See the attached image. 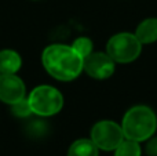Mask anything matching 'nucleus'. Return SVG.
<instances>
[{"label":"nucleus","mask_w":157,"mask_h":156,"mask_svg":"<svg viewBox=\"0 0 157 156\" xmlns=\"http://www.w3.org/2000/svg\"><path fill=\"white\" fill-rule=\"evenodd\" d=\"M46 71L61 82L75 80L84 71V58L72 46L51 44L41 54Z\"/></svg>","instance_id":"1"},{"label":"nucleus","mask_w":157,"mask_h":156,"mask_svg":"<svg viewBox=\"0 0 157 156\" xmlns=\"http://www.w3.org/2000/svg\"><path fill=\"white\" fill-rule=\"evenodd\" d=\"M121 129L124 137L128 140L142 142L147 141L157 129L156 113L145 105H138L125 112L121 122Z\"/></svg>","instance_id":"2"},{"label":"nucleus","mask_w":157,"mask_h":156,"mask_svg":"<svg viewBox=\"0 0 157 156\" xmlns=\"http://www.w3.org/2000/svg\"><path fill=\"white\" fill-rule=\"evenodd\" d=\"M28 102L32 113L37 116H52L57 115L63 107V97L52 86H37L32 90L28 97Z\"/></svg>","instance_id":"3"},{"label":"nucleus","mask_w":157,"mask_h":156,"mask_svg":"<svg viewBox=\"0 0 157 156\" xmlns=\"http://www.w3.org/2000/svg\"><path fill=\"white\" fill-rule=\"evenodd\" d=\"M142 51V43L136 39L135 33L121 32L112 36L106 44V53L114 62L128 64L135 61Z\"/></svg>","instance_id":"4"},{"label":"nucleus","mask_w":157,"mask_h":156,"mask_svg":"<svg viewBox=\"0 0 157 156\" xmlns=\"http://www.w3.org/2000/svg\"><path fill=\"white\" fill-rule=\"evenodd\" d=\"M124 133L120 124L112 120H101L91 129V140L103 151H114L124 141Z\"/></svg>","instance_id":"5"},{"label":"nucleus","mask_w":157,"mask_h":156,"mask_svg":"<svg viewBox=\"0 0 157 156\" xmlns=\"http://www.w3.org/2000/svg\"><path fill=\"white\" fill-rule=\"evenodd\" d=\"M84 71L92 79L105 80L114 73V61L108 53H91L84 58Z\"/></svg>","instance_id":"6"},{"label":"nucleus","mask_w":157,"mask_h":156,"mask_svg":"<svg viewBox=\"0 0 157 156\" xmlns=\"http://www.w3.org/2000/svg\"><path fill=\"white\" fill-rule=\"evenodd\" d=\"M26 88L21 77L15 73H0V101L14 105L25 99Z\"/></svg>","instance_id":"7"},{"label":"nucleus","mask_w":157,"mask_h":156,"mask_svg":"<svg viewBox=\"0 0 157 156\" xmlns=\"http://www.w3.org/2000/svg\"><path fill=\"white\" fill-rule=\"evenodd\" d=\"M135 36L142 44L157 41V18L144 19L135 30Z\"/></svg>","instance_id":"8"},{"label":"nucleus","mask_w":157,"mask_h":156,"mask_svg":"<svg viewBox=\"0 0 157 156\" xmlns=\"http://www.w3.org/2000/svg\"><path fill=\"white\" fill-rule=\"evenodd\" d=\"M22 60L14 50L0 51V73H17L21 69Z\"/></svg>","instance_id":"9"},{"label":"nucleus","mask_w":157,"mask_h":156,"mask_svg":"<svg viewBox=\"0 0 157 156\" xmlns=\"http://www.w3.org/2000/svg\"><path fill=\"white\" fill-rule=\"evenodd\" d=\"M98 148L91 138H80L75 141L68 151V156H98Z\"/></svg>","instance_id":"10"},{"label":"nucleus","mask_w":157,"mask_h":156,"mask_svg":"<svg viewBox=\"0 0 157 156\" xmlns=\"http://www.w3.org/2000/svg\"><path fill=\"white\" fill-rule=\"evenodd\" d=\"M142 149L139 142L124 138L121 144L114 149V156H141Z\"/></svg>","instance_id":"11"},{"label":"nucleus","mask_w":157,"mask_h":156,"mask_svg":"<svg viewBox=\"0 0 157 156\" xmlns=\"http://www.w3.org/2000/svg\"><path fill=\"white\" fill-rule=\"evenodd\" d=\"M72 47L76 50L81 57L86 58V57H88V55L92 53V47H94V44H92L91 39L84 37V36H83V37H77L76 40L73 41Z\"/></svg>","instance_id":"12"},{"label":"nucleus","mask_w":157,"mask_h":156,"mask_svg":"<svg viewBox=\"0 0 157 156\" xmlns=\"http://www.w3.org/2000/svg\"><path fill=\"white\" fill-rule=\"evenodd\" d=\"M11 107H13V113L15 116H18V118H26V116H29L32 113L28 99H22V101L17 102V104L11 105Z\"/></svg>","instance_id":"13"},{"label":"nucleus","mask_w":157,"mask_h":156,"mask_svg":"<svg viewBox=\"0 0 157 156\" xmlns=\"http://www.w3.org/2000/svg\"><path fill=\"white\" fill-rule=\"evenodd\" d=\"M145 152L147 156H157V137H150L145 146Z\"/></svg>","instance_id":"14"},{"label":"nucleus","mask_w":157,"mask_h":156,"mask_svg":"<svg viewBox=\"0 0 157 156\" xmlns=\"http://www.w3.org/2000/svg\"><path fill=\"white\" fill-rule=\"evenodd\" d=\"M30 129H32V133L43 134V133L46 131V124H44V122H32Z\"/></svg>","instance_id":"15"}]
</instances>
